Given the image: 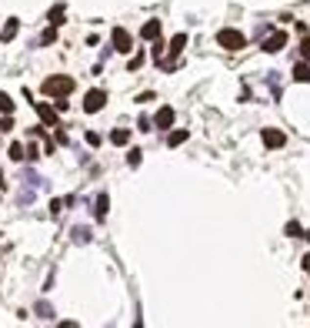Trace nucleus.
I'll return each instance as SVG.
<instances>
[{
    "instance_id": "15",
    "label": "nucleus",
    "mask_w": 310,
    "mask_h": 328,
    "mask_svg": "<svg viewBox=\"0 0 310 328\" xmlns=\"http://www.w3.org/2000/svg\"><path fill=\"white\" fill-rule=\"evenodd\" d=\"M107 208H110L107 194H100V198H97V208H93V214H97V218H100V221H104V218H107Z\"/></svg>"
},
{
    "instance_id": "14",
    "label": "nucleus",
    "mask_w": 310,
    "mask_h": 328,
    "mask_svg": "<svg viewBox=\"0 0 310 328\" xmlns=\"http://www.w3.org/2000/svg\"><path fill=\"white\" fill-rule=\"evenodd\" d=\"M47 20H50V27H60V24H64V3H57L54 10L47 14Z\"/></svg>"
},
{
    "instance_id": "19",
    "label": "nucleus",
    "mask_w": 310,
    "mask_h": 328,
    "mask_svg": "<svg viewBox=\"0 0 310 328\" xmlns=\"http://www.w3.org/2000/svg\"><path fill=\"white\" fill-rule=\"evenodd\" d=\"M0 114H14V101L0 91Z\"/></svg>"
},
{
    "instance_id": "28",
    "label": "nucleus",
    "mask_w": 310,
    "mask_h": 328,
    "mask_svg": "<svg viewBox=\"0 0 310 328\" xmlns=\"http://www.w3.org/2000/svg\"><path fill=\"white\" fill-rule=\"evenodd\" d=\"M300 265H304V271L310 275V254H304V261H300Z\"/></svg>"
},
{
    "instance_id": "4",
    "label": "nucleus",
    "mask_w": 310,
    "mask_h": 328,
    "mask_svg": "<svg viewBox=\"0 0 310 328\" xmlns=\"http://www.w3.org/2000/svg\"><path fill=\"white\" fill-rule=\"evenodd\" d=\"M110 44H113L117 54H130V50H133V37H130L124 27H113V30H110Z\"/></svg>"
},
{
    "instance_id": "1",
    "label": "nucleus",
    "mask_w": 310,
    "mask_h": 328,
    "mask_svg": "<svg viewBox=\"0 0 310 328\" xmlns=\"http://www.w3.org/2000/svg\"><path fill=\"white\" fill-rule=\"evenodd\" d=\"M73 87H77V84H73V77H67V74H54V77L44 80V94L54 97V101L57 97H70Z\"/></svg>"
},
{
    "instance_id": "26",
    "label": "nucleus",
    "mask_w": 310,
    "mask_h": 328,
    "mask_svg": "<svg viewBox=\"0 0 310 328\" xmlns=\"http://www.w3.org/2000/svg\"><path fill=\"white\" fill-rule=\"evenodd\" d=\"M64 211V201H50V214H60Z\"/></svg>"
},
{
    "instance_id": "20",
    "label": "nucleus",
    "mask_w": 310,
    "mask_h": 328,
    "mask_svg": "<svg viewBox=\"0 0 310 328\" xmlns=\"http://www.w3.org/2000/svg\"><path fill=\"white\" fill-rule=\"evenodd\" d=\"M57 40V27H50V30H47V34H44V37H40V44H44V47H47V44H54Z\"/></svg>"
},
{
    "instance_id": "11",
    "label": "nucleus",
    "mask_w": 310,
    "mask_h": 328,
    "mask_svg": "<svg viewBox=\"0 0 310 328\" xmlns=\"http://www.w3.org/2000/svg\"><path fill=\"white\" fill-rule=\"evenodd\" d=\"M10 157H14V161H27V157H30V151H27V144H20V141H14V144H10Z\"/></svg>"
},
{
    "instance_id": "3",
    "label": "nucleus",
    "mask_w": 310,
    "mask_h": 328,
    "mask_svg": "<svg viewBox=\"0 0 310 328\" xmlns=\"http://www.w3.org/2000/svg\"><path fill=\"white\" fill-rule=\"evenodd\" d=\"M34 107L44 121V127H60V107H50L47 101H34Z\"/></svg>"
},
{
    "instance_id": "18",
    "label": "nucleus",
    "mask_w": 310,
    "mask_h": 328,
    "mask_svg": "<svg viewBox=\"0 0 310 328\" xmlns=\"http://www.w3.org/2000/svg\"><path fill=\"white\" fill-rule=\"evenodd\" d=\"M73 241L77 245H87L90 241V228H73Z\"/></svg>"
},
{
    "instance_id": "29",
    "label": "nucleus",
    "mask_w": 310,
    "mask_h": 328,
    "mask_svg": "<svg viewBox=\"0 0 310 328\" xmlns=\"http://www.w3.org/2000/svg\"><path fill=\"white\" fill-rule=\"evenodd\" d=\"M0 188H7V177H3V171H0Z\"/></svg>"
},
{
    "instance_id": "5",
    "label": "nucleus",
    "mask_w": 310,
    "mask_h": 328,
    "mask_svg": "<svg viewBox=\"0 0 310 328\" xmlns=\"http://www.w3.org/2000/svg\"><path fill=\"white\" fill-rule=\"evenodd\" d=\"M104 104H107V91H87V97H84V111L87 114L104 111Z\"/></svg>"
},
{
    "instance_id": "27",
    "label": "nucleus",
    "mask_w": 310,
    "mask_h": 328,
    "mask_svg": "<svg viewBox=\"0 0 310 328\" xmlns=\"http://www.w3.org/2000/svg\"><path fill=\"white\" fill-rule=\"evenodd\" d=\"M87 144H93V148H97V144H100V134H93V131H87Z\"/></svg>"
},
{
    "instance_id": "2",
    "label": "nucleus",
    "mask_w": 310,
    "mask_h": 328,
    "mask_svg": "<svg viewBox=\"0 0 310 328\" xmlns=\"http://www.w3.org/2000/svg\"><path fill=\"white\" fill-rule=\"evenodd\" d=\"M217 44L223 50H240V47H247V37L234 27H223V30H217Z\"/></svg>"
},
{
    "instance_id": "25",
    "label": "nucleus",
    "mask_w": 310,
    "mask_h": 328,
    "mask_svg": "<svg viewBox=\"0 0 310 328\" xmlns=\"http://www.w3.org/2000/svg\"><path fill=\"white\" fill-rule=\"evenodd\" d=\"M140 64H144V54H133V57H130V64H127V67H130V71H137Z\"/></svg>"
},
{
    "instance_id": "7",
    "label": "nucleus",
    "mask_w": 310,
    "mask_h": 328,
    "mask_svg": "<svg viewBox=\"0 0 310 328\" xmlns=\"http://www.w3.org/2000/svg\"><path fill=\"white\" fill-rule=\"evenodd\" d=\"M264 144H267V148H284V144H287V137H284V131H277V127H264Z\"/></svg>"
},
{
    "instance_id": "12",
    "label": "nucleus",
    "mask_w": 310,
    "mask_h": 328,
    "mask_svg": "<svg viewBox=\"0 0 310 328\" xmlns=\"http://www.w3.org/2000/svg\"><path fill=\"white\" fill-rule=\"evenodd\" d=\"M127 141H130V131H127V127H117V131L110 134V144H117V148H124Z\"/></svg>"
},
{
    "instance_id": "23",
    "label": "nucleus",
    "mask_w": 310,
    "mask_h": 328,
    "mask_svg": "<svg viewBox=\"0 0 310 328\" xmlns=\"http://www.w3.org/2000/svg\"><path fill=\"white\" fill-rule=\"evenodd\" d=\"M127 164H130V168H137V164H140V151H137V148L127 154Z\"/></svg>"
},
{
    "instance_id": "17",
    "label": "nucleus",
    "mask_w": 310,
    "mask_h": 328,
    "mask_svg": "<svg viewBox=\"0 0 310 328\" xmlns=\"http://www.w3.org/2000/svg\"><path fill=\"white\" fill-rule=\"evenodd\" d=\"M37 315H40L44 322H54V308H50L47 302H37Z\"/></svg>"
},
{
    "instance_id": "10",
    "label": "nucleus",
    "mask_w": 310,
    "mask_h": 328,
    "mask_svg": "<svg viewBox=\"0 0 310 328\" xmlns=\"http://www.w3.org/2000/svg\"><path fill=\"white\" fill-rule=\"evenodd\" d=\"M17 30H20V20H17V17H10V20H7V27L0 30V44H10V40L17 37Z\"/></svg>"
},
{
    "instance_id": "16",
    "label": "nucleus",
    "mask_w": 310,
    "mask_h": 328,
    "mask_svg": "<svg viewBox=\"0 0 310 328\" xmlns=\"http://www.w3.org/2000/svg\"><path fill=\"white\" fill-rule=\"evenodd\" d=\"M183 141H187V131H183V127H180V131H170V137H167V144H170V148H180Z\"/></svg>"
},
{
    "instance_id": "24",
    "label": "nucleus",
    "mask_w": 310,
    "mask_h": 328,
    "mask_svg": "<svg viewBox=\"0 0 310 328\" xmlns=\"http://www.w3.org/2000/svg\"><path fill=\"white\" fill-rule=\"evenodd\" d=\"M287 234H290V238H300L304 231H300V225H297V221H290V225H287Z\"/></svg>"
},
{
    "instance_id": "9",
    "label": "nucleus",
    "mask_w": 310,
    "mask_h": 328,
    "mask_svg": "<svg viewBox=\"0 0 310 328\" xmlns=\"http://www.w3.org/2000/svg\"><path fill=\"white\" fill-rule=\"evenodd\" d=\"M154 124H157L160 131L174 127V107H160V111H157V117H154Z\"/></svg>"
},
{
    "instance_id": "22",
    "label": "nucleus",
    "mask_w": 310,
    "mask_h": 328,
    "mask_svg": "<svg viewBox=\"0 0 310 328\" xmlns=\"http://www.w3.org/2000/svg\"><path fill=\"white\" fill-rule=\"evenodd\" d=\"M300 57H304V60H310V37H304V40H300Z\"/></svg>"
},
{
    "instance_id": "8",
    "label": "nucleus",
    "mask_w": 310,
    "mask_h": 328,
    "mask_svg": "<svg viewBox=\"0 0 310 328\" xmlns=\"http://www.w3.org/2000/svg\"><path fill=\"white\" fill-rule=\"evenodd\" d=\"M160 30H164V27H160V20H147L144 27H140V37H144V40H160Z\"/></svg>"
},
{
    "instance_id": "6",
    "label": "nucleus",
    "mask_w": 310,
    "mask_h": 328,
    "mask_svg": "<svg viewBox=\"0 0 310 328\" xmlns=\"http://www.w3.org/2000/svg\"><path fill=\"white\" fill-rule=\"evenodd\" d=\"M284 44H287V34H284V30H274L270 37L264 40V50H267V54H277V50H284Z\"/></svg>"
},
{
    "instance_id": "21",
    "label": "nucleus",
    "mask_w": 310,
    "mask_h": 328,
    "mask_svg": "<svg viewBox=\"0 0 310 328\" xmlns=\"http://www.w3.org/2000/svg\"><path fill=\"white\" fill-rule=\"evenodd\" d=\"M0 131H14V117H10V114L0 117Z\"/></svg>"
},
{
    "instance_id": "13",
    "label": "nucleus",
    "mask_w": 310,
    "mask_h": 328,
    "mask_svg": "<svg viewBox=\"0 0 310 328\" xmlns=\"http://www.w3.org/2000/svg\"><path fill=\"white\" fill-rule=\"evenodd\" d=\"M293 80H297V84H310V67L307 64H297V67H293Z\"/></svg>"
}]
</instances>
